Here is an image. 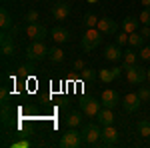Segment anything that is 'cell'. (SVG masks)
Segmentation results:
<instances>
[{
	"mask_svg": "<svg viewBox=\"0 0 150 148\" xmlns=\"http://www.w3.org/2000/svg\"><path fill=\"white\" fill-rule=\"evenodd\" d=\"M102 32L98 30V28H88L86 32H84V36L80 38V46L84 52H92L96 46H100V42H102Z\"/></svg>",
	"mask_w": 150,
	"mask_h": 148,
	"instance_id": "cell-1",
	"label": "cell"
},
{
	"mask_svg": "<svg viewBox=\"0 0 150 148\" xmlns=\"http://www.w3.org/2000/svg\"><path fill=\"white\" fill-rule=\"evenodd\" d=\"M48 52H50V48L42 40H32V44L26 48V56L30 58L32 62H40V60L48 58Z\"/></svg>",
	"mask_w": 150,
	"mask_h": 148,
	"instance_id": "cell-2",
	"label": "cell"
},
{
	"mask_svg": "<svg viewBox=\"0 0 150 148\" xmlns=\"http://www.w3.org/2000/svg\"><path fill=\"white\" fill-rule=\"evenodd\" d=\"M82 134V140H84V144H88V146H94V144H98V140H100V134H102V130H100V126L98 124H86L84 128L80 130Z\"/></svg>",
	"mask_w": 150,
	"mask_h": 148,
	"instance_id": "cell-3",
	"label": "cell"
},
{
	"mask_svg": "<svg viewBox=\"0 0 150 148\" xmlns=\"http://www.w3.org/2000/svg\"><path fill=\"white\" fill-rule=\"evenodd\" d=\"M82 142H84V140H82V134L78 130L70 128L68 132H64L62 138H60V148H78Z\"/></svg>",
	"mask_w": 150,
	"mask_h": 148,
	"instance_id": "cell-4",
	"label": "cell"
},
{
	"mask_svg": "<svg viewBox=\"0 0 150 148\" xmlns=\"http://www.w3.org/2000/svg\"><path fill=\"white\" fill-rule=\"evenodd\" d=\"M80 110L84 116H88V118H96L98 112L102 110V102L100 100H96V98H84L80 102Z\"/></svg>",
	"mask_w": 150,
	"mask_h": 148,
	"instance_id": "cell-5",
	"label": "cell"
},
{
	"mask_svg": "<svg viewBox=\"0 0 150 148\" xmlns=\"http://www.w3.org/2000/svg\"><path fill=\"white\" fill-rule=\"evenodd\" d=\"M46 34H48V30H46L44 24H40V22L26 24V36H28L30 40H44Z\"/></svg>",
	"mask_w": 150,
	"mask_h": 148,
	"instance_id": "cell-6",
	"label": "cell"
},
{
	"mask_svg": "<svg viewBox=\"0 0 150 148\" xmlns=\"http://www.w3.org/2000/svg\"><path fill=\"white\" fill-rule=\"evenodd\" d=\"M118 142V130L114 126H104L102 128V134H100V146H114Z\"/></svg>",
	"mask_w": 150,
	"mask_h": 148,
	"instance_id": "cell-7",
	"label": "cell"
},
{
	"mask_svg": "<svg viewBox=\"0 0 150 148\" xmlns=\"http://www.w3.org/2000/svg\"><path fill=\"white\" fill-rule=\"evenodd\" d=\"M124 70H126V80L132 84V86H140V82L144 78L142 74V68H138L136 64H124Z\"/></svg>",
	"mask_w": 150,
	"mask_h": 148,
	"instance_id": "cell-8",
	"label": "cell"
},
{
	"mask_svg": "<svg viewBox=\"0 0 150 148\" xmlns=\"http://www.w3.org/2000/svg\"><path fill=\"white\" fill-rule=\"evenodd\" d=\"M0 52H2L4 58L14 56V52H16V46H14V42H12V38L6 34V30H4L2 36H0Z\"/></svg>",
	"mask_w": 150,
	"mask_h": 148,
	"instance_id": "cell-9",
	"label": "cell"
},
{
	"mask_svg": "<svg viewBox=\"0 0 150 148\" xmlns=\"http://www.w3.org/2000/svg\"><path fill=\"white\" fill-rule=\"evenodd\" d=\"M140 96H138V92H130V94H126L124 96V102H122V106H124V112L128 114H132V112H136L140 108Z\"/></svg>",
	"mask_w": 150,
	"mask_h": 148,
	"instance_id": "cell-10",
	"label": "cell"
},
{
	"mask_svg": "<svg viewBox=\"0 0 150 148\" xmlns=\"http://www.w3.org/2000/svg\"><path fill=\"white\" fill-rule=\"evenodd\" d=\"M68 14H70V4L68 2H56V4L52 6V18H54L56 22L66 20Z\"/></svg>",
	"mask_w": 150,
	"mask_h": 148,
	"instance_id": "cell-11",
	"label": "cell"
},
{
	"mask_svg": "<svg viewBox=\"0 0 150 148\" xmlns=\"http://www.w3.org/2000/svg\"><path fill=\"white\" fill-rule=\"evenodd\" d=\"M100 102H102L104 108H114L116 104L120 102V94L116 90H104L102 96H100Z\"/></svg>",
	"mask_w": 150,
	"mask_h": 148,
	"instance_id": "cell-12",
	"label": "cell"
},
{
	"mask_svg": "<svg viewBox=\"0 0 150 148\" xmlns=\"http://www.w3.org/2000/svg\"><path fill=\"white\" fill-rule=\"evenodd\" d=\"M122 56H124L122 46H118V44H108L106 48H104V58H106V60H110V62H118Z\"/></svg>",
	"mask_w": 150,
	"mask_h": 148,
	"instance_id": "cell-13",
	"label": "cell"
},
{
	"mask_svg": "<svg viewBox=\"0 0 150 148\" xmlns=\"http://www.w3.org/2000/svg\"><path fill=\"white\" fill-rule=\"evenodd\" d=\"M96 28H98L102 34H114L116 28H118V24H116L112 18H108V16H106V18H100V20H98Z\"/></svg>",
	"mask_w": 150,
	"mask_h": 148,
	"instance_id": "cell-14",
	"label": "cell"
},
{
	"mask_svg": "<svg viewBox=\"0 0 150 148\" xmlns=\"http://www.w3.org/2000/svg\"><path fill=\"white\" fill-rule=\"evenodd\" d=\"M50 36H52V40H54L56 44H64V42L70 40V32L66 30V28H62V26L52 28V30H50Z\"/></svg>",
	"mask_w": 150,
	"mask_h": 148,
	"instance_id": "cell-15",
	"label": "cell"
},
{
	"mask_svg": "<svg viewBox=\"0 0 150 148\" xmlns=\"http://www.w3.org/2000/svg\"><path fill=\"white\" fill-rule=\"evenodd\" d=\"M140 18H134V16H126L124 18V24H122V28H124V32L126 34H132V32H138L140 28Z\"/></svg>",
	"mask_w": 150,
	"mask_h": 148,
	"instance_id": "cell-16",
	"label": "cell"
},
{
	"mask_svg": "<svg viewBox=\"0 0 150 148\" xmlns=\"http://www.w3.org/2000/svg\"><path fill=\"white\" fill-rule=\"evenodd\" d=\"M98 122L102 126H110V124H114V112H112V108H102L100 112H98Z\"/></svg>",
	"mask_w": 150,
	"mask_h": 148,
	"instance_id": "cell-17",
	"label": "cell"
},
{
	"mask_svg": "<svg viewBox=\"0 0 150 148\" xmlns=\"http://www.w3.org/2000/svg\"><path fill=\"white\" fill-rule=\"evenodd\" d=\"M144 40H146V38L140 34V32H132V34H128V44L132 46V48H142Z\"/></svg>",
	"mask_w": 150,
	"mask_h": 148,
	"instance_id": "cell-18",
	"label": "cell"
},
{
	"mask_svg": "<svg viewBox=\"0 0 150 148\" xmlns=\"http://www.w3.org/2000/svg\"><path fill=\"white\" fill-rule=\"evenodd\" d=\"M0 28H2V30L12 28V16L8 14L6 8H2V10H0Z\"/></svg>",
	"mask_w": 150,
	"mask_h": 148,
	"instance_id": "cell-19",
	"label": "cell"
},
{
	"mask_svg": "<svg viewBox=\"0 0 150 148\" xmlns=\"http://www.w3.org/2000/svg\"><path fill=\"white\" fill-rule=\"evenodd\" d=\"M98 78L102 80L104 84H108V82H112V80L116 78V74H114L112 68H100L98 70Z\"/></svg>",
	"mask_w": 150,
	"mask_h": 148,
	"instance_id": "cell-20",
	"label": "cell"
},
{
	"mask_svg": "<svg viewBox=\"0 0 150 148\" xmlns=\"http://www.w3.org/2000/svg\"><path fill=\"white\" fill-rule=\"evenodd\" d=\"M48 60L50 62H62L64 60V52H62V48H58V46H54V48H50V52H48Z\"/></svg>",
	"mask_w": 150,
	"mask_h": 148,
	"instance_id": "cell-21",
	"label": "cell"
},
{
	"mask_svg": "<svg viewBox=\"0 0 150 148\" xmlns=\"http://www.w3.org/2000/svg\"><path fill=\"white\" fill-rule=\"evenodd\" d=\"M122 58H124V64H136L140 54L134 50V48H128V50H124V56Z\"/></svg>",
	"mask_w": 150,
	"mask_h": 148,
	"instance_id": "cell-22",
	"label": "cell"
},
{
	"mask_svg": "<svg viewBox=\"0 0 150 148\" xmlns=\"http://www.w3.org/2000/svg\"><path fill=\"white\" fill-rule=\"evenodd\" d=\"M82 74V80H86V82H90V80H94L96 76H98V70H94V68H90V66H86V68L80 72Z\"/></svg>",
	"mask_w": 150,
	"mask_h": 148,
	"instance_id": "cell-23",
	"label": "cell"
},
{
	"mask_svg": "<svg viewBox=\"0 0 150 148\" xmlns=\"http://www.w3.org/2000/svg\"><path fill=\"white\" fill-rule=\"evenodd\" d=\"M138 132H140V136H144V138L150 136V120H140L138 122Z\"/></svg>",
	"mask_w": 150,
	"mask_h": 148,
	"instance_id": "cell-24",
	"label": "cell"
},
{
	"mask_svg": "<svg viewBox=\"0 0 150 148\" xmlns=\"http://www.w3.org/2000/svg\"><path fill=\"white\" fill-rule=\"evenodd\" d=\"M96 24H98V18L94 16L92 12H88V14L84 16V26H86V28H96Z\"/></svg>",
	"mask_w": 150,
	"mask_h": 148,
	"instance_id": "cell-25",
	"label": "cell"
},
{
	"mask_svg": "<svg viewBox=\"0 0 150 148\" xmlns=\"http://www.w3.org/2000/svg\"><path fill=\"white\" fill-rule=\"evenodd\" d=\"M82 122V118H80V114L78 112H74V114H70L68 118H66V124L70 126V128H76V126Z\"/></svg>",
	"mask_w": 150,
	"mask_h": 148,
	"instance_id": "cell-26",
	"label": "cell"
},
{
	"mask_svg": "<svg viewBox=\"0 0 150 148\" xmlns=\"http://www.w3.org/2000/svg\"><path fill=\"white\" fill-rule=\"evenodd\" d=\"M38 18H40V14H38V10H34V8H30V10L26 12V16H24V20L30 24V22H38Z\"/></svg>",
	"mask_w": 150,
	"mask_h": 148,
	"instance_id": "cell-27",
	"label": "cell"
},
{
	"mask_svg": "<svg viewBox=\"0 0 150 148\" xmlns=\"http://www.w3.org/2000/svg\"><path fill=\"white\" fill-rule=\"evenodd\" d=\"M138 96H140L142 102H150V88H148V86H140Z\"/></svg>",
	"mask_w": 150,
	"mask_h": 148,
	"instance_id": "cell-28",
	"label": "cell"
},
{
	"mask_svg": "<svg viewBox=\"0 0 150 148\" xmlns=\"http://www.w3.org/2000/svg\"><path fill=\"white\" fill-rule=\"evenodd\" d=\"M140 22L144 24V26H150V8H144V10L140 12Z\"/></svg>",
	"mask_w": 150,
	"mask_h": 148,
	"instance_id": "cell-29",
	"label": "cell"
},
{
	"mask_svg": "<svg viewBox=\"0 0 150 148\" xmlns=\"http://www.w3.org/2000/svg\"><path fill=\"white\" fill-rule=\"evenodd\" d=\"M30 140H16V142H10L12 148H30Z\"/></svg>",
	"mask_w": 150,
	"mask_h": 148,
	"instance_id": "cell-30",
	"label": "cell"
},
{
	"mask_svg": "<svg viewBox=\"0 0 150 148\" xmlns=\"http://www.w3.org/2000/svg\"><path fill=\"white\" fill-rule=\"evenodd\" d=\"M126 42H128V34H126V32H124V30H122L120 34L116 36V44H118V46H124V44H126Z\"/></svg>",
	"mask_w": 150,
	"mask_h": 148,
	"instance_id": "cell-31",
	"label": "cell"
},
{
	"mask_svg": "<svg viewBox=\"0 0 150 148\" xmlns=\"http://www.w3.org/2000/svg\"><path fill=\"white\" fill-rule=\"evenodd\" d=\"M138 54H140V60H150V46H142Z\"/></svg>",
	"mask_w": 150,
	"mask_h": 148,
	"instance_id": "cell-32",
	"label": "cell"
},
{
	"mask_svg": "<svg viewBox=\"0 0 150 148\" xmlns=\"http://www.w3.org/2000/svg\"><path fill=\"white\" fill-rule=\"evenodd\" d=\"M84 68H86L84 60H82V58H76V60H74V70H78V72H82Z\"/></svg>",
	"mask_w": 150,
	"mask_h": 148,
	"instance_id": "cell-33",
	"label": "cell"
},
{
	"mask_svg": "<svg viewBox=\"0 0 150 148\" xmlns=\"http://www.w3.org/2000/svg\"><path fill=\"white\" fill-rule=\"evenodd\" d=\"M140 34L144 36V38H150V26H144V24H142V28H140Z\"/></svg>",
	"mask_w": 150,
	"mask_h": 148,
	"instance_id": "cell-34",
	"label": "cell"
},
{
	"mask_svg": "<svg viewBox=\"0 0 150 148\" xmlns=\"http://www.w3.org/2000/svg\"><path fill=\"white\" fill-rule=\"evenodd\" d=\"M0 98H2V102H6V98H8V90H6V88L0 90Z\"/></svg>",
	"mask_w": 150,
	"mask_h": 148,
	"instance_id": "cell-35",
	"label": "cell"
},
{
	"mask_svg": "<svg viewBox=\"0 0 150 148\" xmlns=\"http://www.w3.org/2000/svg\"><path fill=\"white\" fill-rule=\"evenodd\" d=\"M140 2H142V4H144L146 8H150V0H140Z\"/></svg>",
	"mask_w": 150,
	"mask_h": 148,
	"instance_id": "cell-36",
	"label": "cell"
},
{
	"mask_svg": "<svg viewBox=\"0 0 150 148\" xmlns=\"http://www.w3.org/2000/svg\"><path fill=\"white\" fill-rule=\"evenodd\" d=\"M148 78H150V70H148Z\"/></svg>",
	"mask_w": 150,
	"mask_h": 148,
	"instance_id": "cell-37",
	"label": "cell"
},
{
	"mask_svg": "<svg viewBox=\"0 0 150 148\" xmlns=\"http://www.w3.org/2000/svg\"><path fill=\"white\" fill-rule=\"evenodd\" d=\"M88 2H94V0H88Z\"/></svg>",
	"mask_w": 150,
	"mask_h": 148,
	"instance_id": "cell-38",
	"label": "cell"
}]
</instances>
